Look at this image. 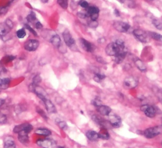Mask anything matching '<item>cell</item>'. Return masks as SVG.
I'll use <instances>...</instances> for the list:
<instances>
[{
    "label": "cell",
    "mask_w": 162,
    "mask_h": 148,
    "mask_svg": "<svg viewBox=\"0 0 162 148\" xmlns=\"http://www.w3.org/2000/svg\"><path fill=\"white\" fill-rule=\"evenodd\" d=\"M18 140L23 145H28L29 144V134L25 132H22L18 134Z\"/></svg>",
    "instance_id": "18"
},
{
    "label": "cell",
    "mask_w": 162,
    "mask_h": 148,
    "mask_svg": "<svg viewBox=\"0 0 162 148\" xmlns=\"http://www.w3.org/2000/svg\"><path fill=\"white\" fill-rule=\"evenodd\" d=\"M124 51H126L125 43L121 39H118L115 42L108 44L105 48L106 54L111 56H115L117 54Z\"/></svg>",
    "instance_id": "1"
},
{
    "label": "cell",
    "mask_w": 162,
    "mask_h": 148,
    "mask_svg": "<svg viewBox=\"0 0 162 148\" xmlns=\"http://www.w3.org/2000/svg\"><path fill=\"white\" fill-rule=\"evenodd\" d=\"M27 20L28 22L29 23H34L36 20H37L36 15L34 12H30V14H29L27 16Z\"/></svg>",
    "instance_id": "31"
},
{
    "label": "cell",
    "mask_w": 162,
    "mask_h": 148,
    "mask_svg": "<svg viewBox=\"0 0 162 148\" xmlns=\"http://www.w3.org/2000/svg\"><path fill=\"white\" fill-rule=\"evenodd\" d=\"M137 85H138V80L133 76L126 77L123 82L124 87L127 89H134L137 86Z\"/></svg>",
    "instance_id": "9"
},
{
    "label": "cell",
    "mask_w": 162,
    "mask_h": 148,
    "mask_svg": "<svg viewBox=\"0 0 162 148\" xmlns=\"http://www.w3.org/2000/svg\"><path fill=\"white\" fill-rule=\"evenodd\" d=\"M51 43L55 47L59 48L62 44V41L60 36L58 34H54L50 39Z\"/></svg>",
    "instance_id": "23"
},
{
    "label": "cell",
    "mask_w": 162,
    "mask_h": 148,
    "mask_svg": "<svg viewBox=\"0 0 162 148\" xmlns=\"http://www.w3.org/2000/svg\"><path fill=\"white\" fill-rule=\"evenodd\" d=\"M57 3L63 9L66 10L68 8L69 0H57Z\"/></svg>",
    "instance_id": "32"
},
{
    "label": "cell",
    "mask_w": 162,
    "mask_h": 148,
    "mask_svg": "<svg viewBox=\"0 0 162 148\" xmlns=\"http://www.w3.org/2000/svg\"><path fill=\"white\" fill-rule=\"evenodd\" d=\"M141 110L149 118H154L158 113L157 108L149 104H144L141 106Z\"/></svg>",
    "instance_id": "7"
},
{
    "label": "cell",
    "mask_w": 162,
    "mask_h": 148,
    "mask_svg": "<svg viewBox=\"0 0 162 148\" xmlns=\"http://www.w3.org/2000/svg\"><path fill=\"white\" fill-rule=\"evenodd\" d=\"M114 14L117 16H119L120 15V12H119V11L117 10V9H115V11H114Z\"/></svg>",
    "instance_id": "50"
},
{
    "label": "cell",
    "mask_w": 162,
    "mask_h": 148,
    "mask_svg": "<svg viewBox=\"0 0 162 148\" xmlns=\"http://www.w3.org/2000/svg\"><path fill=\"white\" fill-rule=\"evenodd\" d=\"M4 103H5V100H2V99H0V107H1Z\"/></svg>",
    "instance_id": "51"
},
{
    "label": "cell",
    "mask_w": 162,
    "mask_h": 148,
    "mask_svg": "<svg viewBox=\"0 0 162 148\" xmlns=\"http://www.w3.org/2000/svg\"><path fill=\"white\" fill-rule=\"evenodd\" d=\"M127 51H124V52H122L120 53H118L117 54L116 56H115V62L117 63V64H120L122 62L124 59L125 58V57L127 56Z\"/></svg>",
    "instance_id": "25"
},
{
    "label": "cell",
    "mask_w": 162,
    "mask_h": 148,
    "mask_svg": "<svg viewBox=\"0 0 162 148\" xmlns=\"http://www.w3.org/2000/svg\"><path fill=\"white\" fill-rule=\"evenodd\" d=\"M79 43L84 50L88 53H92L95 50V46L84 38H80Z\"/></svg>",
    "instance_id": "13"
},
{
    "label": "cell",
    "mask_w": 162,
    "mask_h": 148,
    "mask_svg": "<svg viewBox=\"0 0 162 148\" xmlns=\"http://www.w3.org/2000/svg\"><path fill=\"white\" fill-rule=\"evenodd\" d=\"M96 60L98 61L99 63H101L102 64H106L107 63L105 62V61L103 59V58L100 57V56H98V57H96Z\"/></svg>",
    "instance_id": "48"
},
{
    "label": "cell",
    "mask_w": 162,
    "mask_h": 148,
    "mask_svg": "<svg viewBox=\"0 0 162 148\" xmlns=\"http://www.w3.org/2000/svg\"><path fill=\"white\" fill-rule=\"evenodd\" d=\"M162 134V126H155L150 127L143 132L144 136L148 139H153Z\"/></svg>",
    "instance_id": "2"
},
{
    "label": "cell",
    "mask_w": 162,
    "mask_h": 148,
    "mask_svg": "<svg viewBox=\"0 0 162 148\" xmlns=\"http://www.w3.org/2000/svg\"><path fill=\"white\" fill-rule=\"evenodd\" d=\"M109 123L111 127L118 128L122 124L121 118L117 115H113L109 117Z\"/></svg>",
    "instance_id": "14"
},
{
    "label": "cell",
    "mask_w": 162,
    "mask_h": 148,
    "mask_svg": "<svg viewBox=\"0 0 162 148\" xmlns=\"http://www.w3.org/2000/svg\"><path fill=\"white\" fill-rule=\"evenodd\" d=\"M16 34H17V36L18 37V38L23 39L26 36V32L24 29H21L18 30Z\"/></svg>",
    "instance_id": "34"
},
{
    "label": "cell",
    "mask_w": 162,
    "mask_h": 148,
    "mask_svg": "<svg viewBox=\"0 0 162 148\" xmlns=\"http://www.w3.org/2000/svg\"><path fill=\"white\" fill-rule=\"evenodd\" d=\"M48 1H49V0H40V2L43 3H46L48 2Z\"/></svg>",
    "instance_id": "52"
},
{
    "label": "cell",
    "mask_w": 162,
    "mask_h": 148,
    "mask_svg": "<svg viewBox=\"0 0 162 148\" xmlns=\"http://www.w3.org/2000/svg\"><path fill=\"white\" fill-rule=\"evenodd\" d=\"M11 29L5 23H0V36H5L10 32Z\"/></svg>",
    "instance_id": "22"
},
{
    "label": "cell",
    "mask_w": 162,
    "mask_h": 148,
    "mask_svg": "<svg viewBox=\"0 0 162 148\" xmlns=\"http://www.w3.org/2000/svg\"><path fill=\"white\" fill-rule=\"evenodd\" d=\"M98 134H99L100 139H104V140H108L110 139V134L108 133L107 128L101 127Z\"/></svg>",
    "instance_id": "26"
},
{
    "label": "cell",
    "mask_w": 162,
    "mask_h": 148,
    "mask_svg": "<svg viewBox=\"0 0 162 148\" xmlns=\"http://www.w3.org/2000/svg\"><path fill=\"white\" fill-rule=\"evenodd\" d=\"M152 23L157 29L162 30V22L157 19H153L152 20Z\"/></svg>",
    "instance_id": "33"
},
{
    "label": "cell",
    "mask_w": 162,
    "mask_h": 148,
    "mask_svg": "<svg viewBox=\"0 0 162 148\" xmlns=\"http://www.w3.org/2000/svg\"><path fill=\"white\" fill-rule=\"evenodd\" d=\"M4 148H17L15 143L14 139L12 137L9 136L5 139L4 141Z\"/></svg>",
    "instance_id": "20"
},
{
    "label": "cell",
    "mask_w": 162,
    "mask_h": 148,
    "mask_svg": "<svg viewBox=\"0 0 162 148\" xmlns=\"http://www.w3.org/2000/svg\"><path fill=\"white\" fill-rule=\"evenodd\" d=\"M86 10V13L87 16L90 18L92 20H96L98 19L100 10L98 8L94 6H90Z\"/></svg>",
    "instance_id": "12"
},
{
    "label": "cell",
    "mask_w": 162,
    "mask_h": 148,
    "mask_svg": "<svg viewBox=\"0 0 162 148\" xmlns=\"http://www.w3.org/2000/svg\"><path fill=\"white\" fill-rule=\"evenodd\" d=\"M10 84V79L9 78L0 79V88L1 89H6L9 87Z\"/></svg>",
    "instance_id": "29"
},
{
    "label": "cell",
    "mask_w": 162,
    "mask_h": 148,
    "mask_svg": "<svg viewBox=\"0 0 162 148\" xmlns=\"http://www.w3.org/2000/svg\"><path fill=\"white\" fill-rule=\"evenodd\" d=\"M97 111L100 115H103V116H109L111 111V109L110 107L108 106L102 104L98 107H97Z\"/></svg>",
    "instance_id": "17"
},
{
    "label": "cell",
    "mask_w": 162,
    "mask_h": 148,
    "mask_svg": "<svg viewBox=\"0 0 162 148\" xmlns=\"http://www.w3.org/2000/svg\"><path fill=\"white\" fill-rule=\"evenodd\" d=\"M43 102L44 104V106L46 108L47 111L49 113H56V107L54 105V104L48 98L45 99L43 101Z\"/></svg>",
    "instance_id": "16"
},
{
    "label": "cell",
    "mask_w": 162,
    "mask_h": 148,
    "mask_svg": "<svg viewBox=\"0 0 162 148\" xmlns=\"http://www.w3.org/2000/svg\"><path fill=\"white\" fill-rule=\"evenodd\" d=\"M39 46V42L36 39H29L24 44V49L27 51H35Z\"/></svg>",
    "instance_id": "11"
},
{
    "label": "cell",
    "mask_w": 162,
    "mask_h": 148,
    "mask_svg": "<svg viewBox=\"0 0 162 148\" xmlns=\"http://www.w3.org/2000/svg\"><path fill=\"white\" fill-rule=\"evenodd\" d=\"M32 130H33V126L30 124L29 123H23L22 124L15 126L13 129V132L15 134H19L22 132H25L29 134Z\"/></svg>",
    "instance_id": "5"
},
{
    "label": "cell",
    "mask_w": 162,
    "mask_h": 148,
    "mask_svg": "<svg viewBox=\"0 0 162 148\" xmlns=\"http://www.w3.org/2000/svg\"><path fill=\"white\" fill-rule=\"evenodd\" d=\"M113 26L116 30L122 33L129 32L131 28V26L129 23L122 21L114 22L113 23Z\"/></svg>",
    "instance_id": "6"
},
{
    "label": "cell",
    "mask_w": 162,
    "mask_h": 148,
    "mask_svg": "<svg viewBox=\"0 0 162 148\" xmlns=\"http://www.w3.org/2000/svg\"><path fill=\"white\" fill-rule=\"evenodd\" d=\"M35 27H36V28L37 29H42V28H43V24H42L41 23H40V22H37L36 23V26H35Z\"/></svg>",
    "instance_id": "49"
},
{
    "label": "cell",
    "mask_w": 162,
    "mask_h": 148,
    "mask_svg": "<svg viewBox=\"0 0 162 148\" xmlns=\"http://www.w3.org/2000/svg\"><path fill=\"white\" fill-rule=\"evenodd\" d=\"M8 12L7 6H2L0 7V15H4Z\"/></svg>",
    "instance_id": "45"
},
{
    "label": "cell",
    "mask_w": 162,
    "mask_h": 148,
    "mask_svg": "<svg viewBox=\"0 0 162 148\" xmlns=\"http://www.w3.org/2000/svg\"><path fill=\"white\" fill-rule=\"evenodd\" d=\"M134 63L136 66V67L141 72H145L146 71V70H147L146 66L142 60H141L140 59H138V58L136 59L134 61Z\"/></svg>",
    "instance_id": "24"
},
{
    "label": "cell",
    "mask_w": 162,
    "mask_h": 148,
    "mask_svg": "<svg viewBox=\"0 0 162 148\" xmlns=\"http://www.w3.org/2000/svg\"><path fill=\"white\" fill-rule=\"evenodd\" d=\"M78 16L81 19H86L87 17V15L86 13H83V12H79L78 13Z\"/></svg>",
    "instance_id": "47"
},
{
    "label": "cell",
    "mask_w": 162,
    "mask_h": 148,
    "mask_svg": "<svg viewBox=\"0 0 162 148\" xmlns=\"http://www.w3.org/2000/svg\"><path fill=\"white\" fill-rule=\"evenodd\" d=\"M8 26H9L11 29L13 28V23L12 22V21L10 19H6L5 22Z\"/></svg>",
    "instance_id": "46"
},
{
    "label": "cell",
    "mask_w": 162,
    "mask_h": 148,
    "mask_svg": "<svg viewBox=\"0 0 162 148\" xmlns=\"http://www.w3.org/2000/svg\"><path fill=\"white\" fill-rule=\"evenodd\" d=\"M83 0H71V8L72 10H76L77 8L78 5H79L80 3L82 2Z\"/></svg>",
    "instance_id": "35"
},
{
    "label": "cell",
    "mask_w": 162,
    "mask_h": 148,
    "mask_svg": "<svg viewBox=\"0 0 162 148\" xmlns=\"http://www.w3.org/2000/svg\"><path fill=\"white\" fill-rule=\"evenodd\" d=\"M56 148H66V147H63V146H59V147H57Z\"/></svg>",
    "instance_id": "53"
},
{
    "label": "cell",
    "mask_w": 162,
    "mask_h": 148,
    "mask_svg": "<svg viewBox=\"0 0 162 148\" xmlns=\"http://www.w3.org/2000/svg\"><path fill=\"white\" fill-rule=\"evenodd\" d=\"M152 90L153 93L157 97L159 101L162 104V89L161 88L155 86L153 87Z\"/></svg>",
    "instance_id": "27"
},
{
    "label": "cell",
    "mask_w": 162,
    "mask_h": 148,
    "mask_svg": "<svg viewBox=\"0 0 162 148\" xmlns=\"http://www.w3.org/2000/svg\"><path fill=\"white\" fill-rule=\"evenodd\" d=\"M92 104L95 106L96 108L97 107H98L101 105H102V103H101V101L99 100V99H95V100H94L93 101H92Z\"/></svg>",
    "instance_id": "42"
},
{
    "label": "cell",
    "mask_w": 162,
    "mask_h": 148,
    "mask_svg": "<svg viewBox=\"0 0 162 148\" xmlns=\"http://www.w3.org/2000/svg\"><path fill=\"white\" fill-rule=\"evenodd\" d=\"M0 91H1V90H0Z\"/></svg>",
    "instance_id": "57"
},
{
    "label": "cell",
    "mask_w": 162,
    "mask_h": 148,
    "mask_svg": "<svg viewBox=\"0 0 162 148\" xmlns=\"http://www.w3.org/2000/svg\"><path fill=\"white\" fill-rule=\"evenodd\" d=\"M25 28H26L27 30H28L29 32H30L32 33V34H33L34 36H37V32H36V30H34L33 29H32V28L29 26V24H27V23H26V24H25Z\"/></svg>",
    "instance_id": "39"
},
{
    "label": "cell",
    "mask_w": 162,
    "mask_h": 148,
    "mask_svg": "<svg viewBox=\"0 0 162 148\" xmlns=\"http://www.w3.org/2000/svg\"><path fill=\"white\" fill-rule=\"evenodd\" d=\"M7 121V117L5 115H0V123H5Z\"/></svg>",
    "instance_id": "44"
},
{
    "label": "cell",
    "mask_w": 162,
    "mask_h": 148,
    "mask_svg": "<svg viewBox=\"0 0 162 148\" xmlns=\"http://www.w3.org/2000/svg\"><path fill=\"white\" fill-rule=\"evenodd\" d=\"M14 1V0H10V3H11L12 2H13Z\"/></svg>",
    "instance_id": "54"
},
{
    "label": "cell",
    "mask_w": 162,
    "mask_h": 148,
    "mask_svg": "<svg viewBox=\"0 0 162 148\" xmlns=\"http://www.w3.org/2000/svg\"><path fill=\"white\" fill-rule=\"evenodd\" d=\"M79 5L82 8H85V9H87V8L90 6V5H89V3L86 1H84V0H83V1L80 3Z\"/></svg>",
    "instance_id": "43"
},
{
    "label": "cell",
    "mask_w": 162,
    "mask_h": 148,
    "mask_svg": "<svg viewBox=\"0 0 162 148\" xmlns=\"http://www.w3.org/2000/svg\"><path fill=\"white\" fill-rule=\"evenodd\" d=\"M29 88L30 91L34 93L42 101L47 98V94L44 89L43 87H40L39 85L32 84L30 85Z\"/></svg>",
    "instance_id": "4"
},
{
    "label": "cell",
    "mask_w": 162,
    "mask_h": 148,
    "mask_svg": "<svg viewBox=\"0 0 162 148\" xmlns=\"http://www.w3.org/2000/svg\"><path fill=\"white\" fill-rule=\"evenodd\" d=\"M35 134L43 136H50L51 135V131L46 128H38L36 129Z\"/></svg>",
    "instance_id": "21"
},
{
    "label": "cell",
    "mask_w": 162,
    "mask_h": 148,
    "mask_svg": "<svg viewBox=\"0 0 162 148\" xmlns=\"http://www.w3.org/2000/svg\"><path fill=\"white\" fill-rule=\"evenodd\" d=\"M88 26H90L91 28H96L98 27V23L97 22L96 20H90L88 22Z\"/></svg>",
    "instance_id": "40"
},
{
    "label": "cell",
    "mask_w": 162,
    "mask_h": 148,
    "mask_svg": "<svg viewBox=\"0 0 162 148\" xmlns=\"http://www.w3.org/2000/svg\"><path fill=\"white\" fill-rule=\"evenodd\" d=\"M133 35L135 38L139 42L146 43L150 40V37L148 35V32H146L141 29H135L133 30Z\"/></svg>",
    "instance_id": "3"
},
{
    "label": "cell",
    "mask_w": 162,
    "mask_h": 148,
    "mask_svg": "<svg viewBox=\"0 0 162 148\" xmlns=\"http://www.w3.org/2000/svg\"><path fill=\"white\" fill-rule=\"evenodd\" d=\"M148 35L150 37V38L157 41H160V42H162V35L158 34L157 32H148Z\"/></svg>",
    "instance_id": "28"
},
{
    "label": "cell",
    "mask_w": 162,
    "mask_h": 148,
    "mask_svg": "<svg viewBox=\"0 0 162 148\" xmlns=\"http://www.w3.org/2000/svg\"><path fill=\"white\" fill-rule=\"evenodd\" d=\"M86 136L87 138L91 141H96L100 139L98 133L94 130L87 131L86 134Z\"/></svg>",
    "instance_id": "19"
},
{
    "label": "cell",
    "mask_w": 162,
    "mask_h": 148,
    "mask_svg": "<svg viewBox=\"0 0 162 148\" xmlns=\"http://www.w3.org/2000/svg\"><path fill=\"white\" fill-rule=\"evenodd\" d=\"M120 2H124V0H120Z\"/></svg>",
    "instance_id": "55"
},
{
    "label": "cell",
    "mask_w": 162,
    "mask_h": 148,
    "mask_svg": "<svg viewBox=\"0 0 162 148\" xmlns=\"http://www.w3.org/2000/svg\"><path fill=\"white\" fill-rule=\"evenodd\" d=\"M92 120L96 123L97 125H98L99 126L101 127H104L107 128V123H109L107 122L104 119H103L101 117H100L98 115H93L92 116Z\"/></svg>",
    "instance_id": "15"
},
{
    "label": "cell",
    "mask_w": 162,
    "mask_h": 148,
    "mask_svg": "<svg viewBox=\"0 0 162 148\" xmlns=\"http://www.w3.org/2000/svg\"><path fill=\"white\" fill-rule=\"evenodd\" d=\"M36 144L41 148H56V143L53 139H39L37 141Z\"/></svg>",
    "instance_id": "8"
},
{
    "label": "cell",
    "mask_w": 162,
    "mask_h": 148,
    "mask_svg": "<svg viewBox=\"0 0 162 148\" xmlns=\"http://www.w3.org/2000/svg\"><path fill=\"white\" fill-rule=\"evenodd\" d=\"M105 79V76L103 75V74L101 73H96L94 74V77H93V79L95 82H98V83H99V82H101L103 80H104Z\"/></svg>",
    "instance_id": "30"
},
{
    "label": "cell",
    "mask_w": 162,
    "mask_h": 148,
    "mask_svg": "<svg viewBox=\"0 0 162 148\" xmlns=\"http://www.w3.org/2000/svg\"><path fill=\"white\" fill-rule=\"evenodd\" d=\"M36 111H37V113H38L39 115H40V116H41L44 120H48V117H47V115H46V113L44 112V111L43 110L40 109V108H38V107H37V108H36Z\"/></svg>",
    "instance_id": "37"
},
{
    "label": "cell",
    "mask_w": 162,
    "mask_h": 148,
    "mask_svg": "<svg viewBox=\"0 0 162 148\" xmlns=\"http://www.w3.org/2000/svg\"><path fill=\"white\" fill-rule=\"evenodd\" d=\"M16 58V57L15 56L13 55H8L4 57L3 58V61L5 62V63H9L12 62L13 60H14Z\"/></svg>",
    "instance_id": "38"
},
{
    "label": "cell",
    "mask_w": 162,
    "mask_h": 148,
    "mask_svg": "<svg viewBox=\"0 0 162 148\" xmlns=\"http://www.w3.org/2000/svg\"><path fill=\"white\" fill-rule=\"evenodd\" d=\"M41 80L42 79H41V77H40V76L39 75H37L33 78V82H32V84L38 85L40 82H41Z\"/></svg>",
    "instance_id": "41"
},
{
    "label": "cell",
    "mask_w": 162,
    "mask_h": 148,
    "mask_svg": "<svg viewBox=\"0 0 162 148\" xmlns=\"http://www.w3.org/2000/svg\"><path fill=\"white\" fill-rule=\"evenodd\" d=\"M57 124L58 125V127L63 130H66L68 129V125L67 124V123L65 122H63V121H59L57 122Z\"/></svg>",
    "instance_id": "36"
},
{
    "label": "cell",
    "mask_w": 162,
    "mask_h": 148,
    "mask_svg": "<svg viewBox=\"0 0 162 148\" xmlns=\"http://www.w3.org/2000/svg\"><path fill=\"white\" fill-rule=\"evenodd\" d=\"M63 38L64 40V42L65 43V44L72 48L73 46H74L76 45V41L75 39L73 38L72 34H70V32L69 30L66 29L63 32Z\"/></svg>",
    "instance_id": "10"
},
{
    "label": "cell",
    "mask_w": 162,
    "mask_h": 148,
    "mask_svg": "<svg viewBox=\"0 0 162 148\" xmlns=\"http://www.w3.org/2000/svg\"><path fill=\"white\" fill-rule=\"evenodd\" d=\"M0 73H1V70H0Z\"/></svg>",
    "instance_id": "56"
}]
</instances>
